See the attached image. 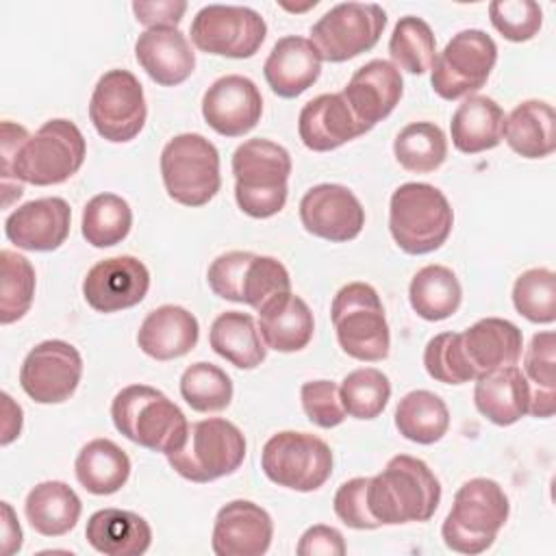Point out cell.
Here are the masks:
<instances>
[{"label": "cell", "instance_id": "83f0119b", "mask_svg": "<svg viewBox=\"0 0 556 556\" xmlns=\"http://www.w3.org/2000/svg\"><path fill=\"white\" fill-rule=\"evenodd\" d=\"M85 536L104 556H141L152 543V528L132 510L102 508L87 519Z\"/></svg>", "mask_w": 556, "mask_h": 556}, {"label": "cell", "instance_id": "ffe728a7", "mask_svg": "<svg viewBox=\"0 0 556 556\" xmlns=\"http://www.w3.org/2000/svg\"><path fill=\"white\" fill-rule=\"evenodd\" d=\"M72 208L63 198L30 200L4 219L7 239L20 250L52 252L61 248L70 235Z\"/></svg>", "mask_w": 556, "mask_h": 556}, {"label": "cell", "instance_id": "ee69618b", "mask_svg": "<svg viewBox=\"0 0 556 556\" xmlns=\"http://www.w3.org/2000/svg\"><path fill=\"white\" fill-rule=\"evenodd\" d=\"M513 304L528 321L552 324L556 319V274L547 267L519 274L513 285Z\"/></svg>", "mask_w": 556, "mask_h": 556}, {"label": "cell", "instance_id": "bcb514c9", "mask_svg": "<svg viewBox=\"0 0 556 556\" xmlns=\"http://www.w3.org/2000/svg\"><path fill=\"white\" fill-rule=\"evenodd\" d=\"M493 28L508 41H530L543 24V11L534 0H495L489 4Z\"/></svg>", "mask_w": 556, "mask_h": 556}, {"label": "cell", "instance_id": "ba28073f", "mask_svg": "<svg viewBox=\"0 0 556 556\" xmlns=\"http://www.w3.org/2000/svg\"><path fill=\"white\" fill-rule=\"evenodd\" d=\"M245 458V437L228 419L208 417L189 424L187 441L167 454L169 467L191 482H213L235 473Z\"/></svg>", "mask_w": 556, "mask_h": 556}, {"label": "cell", "instance_id": "7dc6e473", "mask_svg": "<svg viewBox=\"0 0 556 556\" xmlns=\"http://www.w3.org/2000/svg\"><path fill=\"white\" fill-rule=\"evenodd\" d=\"M302 408L311 424L317 428H334L343 424L345 408L341 402L339 384L332 380H308L300 389Z\"/></svg>", "mask_w": 556, "mask_h": 556}, {"label": "cell", "instance_id": "603a6c76", "mask_svg": "<svg viewBox=\"0 0 556 556\" xmlns=\"http://www.w3.org/2000/svg\"><path fill=\"white\" fill-rule=\"evenodd\" d=\"M371 130L358 122L341 93H321L308 100L298 115V135L313 152H330Z\"/></svg>", "mask_w": 556, "mask_h": 556}, {"label": "cell", "instance_id": "8992f818", "mask_svg": "<svg viewBox=\"0 0 556 556\" xmlns=\"http://www.w3.org/2000/svg\"><path fill=\"white\" fill-rule=\"evenodd\" d=\"M454 226V211L441 189L428 182L400 185L389 202V230L406 254L439 250Z\"/></svg>", "mask_w": 556, "mask_h": 556}, {"label": "cell", "instance_id": "816d5d0a", "mask_svg": "<svg viewBox=\"0 0 556 556\" xmlns=\"http://www.w3.org/2000/svg\"><path fill=\"white\" fill-rule=\"evenodd\" d=\"M137 22L148 28H176L187 11L182 0H156V2H132Z\"/></svg>", "mask_w": 556, "mask_h": 556}, {"label": "cell", "instance_id": "484cf974", "mask_svg": "<svg viewBox=\"0 0 556 556\" xmlns=\"http://www.w3.org/2000/svg\"><path fill=\"white\" fill-rule=\"evenodd\" d=\"M530 382L517 365L480 374L473 387V404L495 426H513L530 408Z\"/></svg>", "mask_w": 556, "mask_h": 556}, {"label": "cell", "instance_id": "836d02e7", "mask_svg": "<svg viewBox=\"0 0 556 556\" xmlns=\"http://www.w3.org/2000/svg\"><path fill=\"white\" fill-rule=\"evenodd\" d=\"M208 343L215 354L239 369H254L267 356V345L250 313L226 311L217 315L208 330Z\"/></svg>", "mask_w": 556, "mask_h": 556}, {"label": "cell", "instance_id": "f907efd6", "mask_svg": "<svg viewBox=\"0 0 556 556\" xmlns=\"http://www.w3.org/2000/svg\"><path fill=\"white\" fill-rule=\"evenodd\" d=\"M295 552L300 556H343L345 541L343 534L332 526H311L298 541Z\"/></svg>", "mask_w": 556, "mask_h": 556}, {"label": "cell", "instance_id": "f6af8a7d", "mask_svg": "<svg viewBox=\"0 0 556 556\" xmlns=\"http://www.w3.org/2000/svg\"><path fill=\"white\" fill-rule=\"evenodd\" d=\"M424 367L430 378L443 384H463L478 378L473 365L465 354L460 332L434 334L426 343Z\"/></svg>", "mask_w": 556, "mask_h": 556}, {"label": "cell", "instance_id": "b9f144b4", "mask_svg": "<svg viewBox=\"0 0 556 556\" xmlns=\"http://www.w3.org/2000/svg\"><path fill=\"white\" fill-rule=\"evenodd\" d=\"M180 395L198 413H219L232 400V380L222 367L200 361L182 371Z\"/></svg>", "mask_w": 556, "mask_h": 556}, {"label": "cell", "instance_id": "e0dca14e", "mask_svg": "<svg viewBox=\"0 0 556 556\" xmlns=\"http://www.w3.org/2000/svg\"><path fill=\"white\" fill-rule=\"evenodd\" d=\"M300 222L313 237L345 243L361 235L365 208L345 185L321 182L302 195Z\"/></svg>", "mask_w": 556, "mask_h": 556}, {"label": "cell", "instance_id": "e575fe53", "mask_svg": "<svg viewBox=\"0 0 556 556\" xmlns=\"http://www.w3.org/2000/svg\"><path fill=\"white\" fill-rule=\"evenodd\" d=\"M76 480L93 495L117 493L130 476L128 454L111 439H91L74 460Z\"/></svg>", "mask_w": 556, "mask_h": 556}, {"label": "cell", "instance_id": "74e56055", "mask_svg": "<svg viewBox=\"0 0 556 556\" xmlns=\"http://www.w3.org/2000/svg\"><path fill=\"white\" fill-rule=\"evenodd\" d=\"M397 163L410 174H430L447 159L445 132L434 122H413L393 141Z\"/></svg>", "mask_w": 556, "mask_h": 556}, {"label": "cell", "instance_id": "7402d4cb", "mask_svg": "<svg viewBox=\"0 0 556 556\" xmlns=\"http://www.w3.org/2000/svg\"><path fill=\"white\" fill-rule=\"evenodd\" d=\"M402 91L404 85L400 70L391 61L374 59L352 74L341 96L356 119L374 128L378 122L391 115L402 98Z\"/></svg>", "mask_w": 556, "mask_h": 556}, {"label": "cell", "instance_id": "9c48e42d", "mask_svg": "<svg viewBox=\"0 0 556 556\" xmlns=\"http://www.w3.org/2000/svg\"><path fill=\"white\" fill-rule=\"evenodd\" d=\"M161 178L174 202L204 206L222 187L219 152L204 135H176L161 152Z\"/></svg>", "mask_w": 556, "mask_h": 556}, {"label": "cell", "instance_id": "d590c367", "mask_svg": "<svg viewBox=\"0 0 556 556\" xmlns=\"http://www.w3.org/2000/svg\"><path fill=\"white\" fill-rule=\"evenodd\" d=\"M408 302L421 319L441 321L458 311L463 287L450 267L426 265L408 285Z\"/></svg>", "mask_w": 556, "mask_h": 556}, {"label": "cell", "instance_id": "5b68a950", "mask_svg": "<svg viewBox=\"0 0 556 556\" xmlns=\"http://www.w3.org/2000/svg\"><path fill=\"white\" fill-rule=\"evenodd\" d=\"M510 502L491 478H471L454 493V504L443 519V543L458 554H482L508 521Z\"/></svg>", "mask_w": 556, "mask_h": 556}, {"label": "cell", "instance_id": "ab89813d", "mask_svg": "<svg viewBox=\"0 0 556 556\" xmlns=\"http://www.w3.org/2000/svg\"><path fill=\"white\" fill-rule=\"evenodd\" d=\"M389 54L397 70L426 74L437 56V39L430 24L417 15H404L393 26Z\"/></svg>", "mask_w": 556, "mask_h": 556}, {"label": "cell", "instance_id": "4dcf8cb0", "mask_svg": "<svg viewBox=\"0 0 556 556\" xmlns=\"http://www.w3.org/2000/svg\"><path fill=\"white\" fill-rule=\"evenodd\" d=\"M502 139L523 159H545L556 150V113L545 100H523L504 119Z\"/></svg>", "mask_w": 556, "mask_h": 556}, {"label": "cell", "instance_id": "60d3db41", "mask_svg": "<svg viewBox=\"0 0 556 556\" xmlns=\"http://www.w3.org/2000/svg\"><path fill=\"white\" fill-rule=\"evenodd\" d=\"M0 324L9 326L22 319L35 298V269L30 261L13 250L0 252Z\"/></svg>", "mask_w": 556, "mask_h": 556}, {"label": "cell", "instance_id": "cb8c5ba5", "mask_svg": "<svg viewBox=\"0 0 556 556\" xmlns=\"http://www.w3.org/2000/svg\"><path fill=\"white\" fill-rule=\"evenodd\" d=\"M269 89L280 98H298L321 74V56L311 39L300 35L280 37L263 65Z\"/></svg>", "mask_w": 556, "mask_h": 556}, {"label": "cell", "instance_id": "d4e9b609", "mask_svg": "<svg viewBox=\"0 0 556 556\" xmlns=\"http://www.w3.org/2000/svg\"><path fill=\"white\" fill-rule=\"evenodd\" d=\"M137 63L163 87L185 83L195 70V52L178 28H148L135 41Z\"/></svg>", "mask_w": 556, "mask_h": 556}, {"label": "cell", "instance_id": "52a82bcc", "mask_svg": "<svg viewBox=\"0 0 556 556\" xmlns=\"http://www.w3.org/2000/svg\"><path fill=\"white\" fill-rule=\"evenodd\" d=\"M330 319L341 350L363 363L389 356L391 334L378 291L367 282H348L332 298Z\"/></svg>", "mask_w": 556, "mask_h": 556}, {"label": "cell", "instance_id": "5bb4252c", "mask_svg": "<svg viewBox=\"0 0 556 556\" xmlns=\"http://www.w3.org/2000/svg\"><path fill=\"white\" fill-rule=\"evenodd\" d=\"M191 41L206 54L250 59L265 41L267 24L258 11L239 4H206L191 20Z\"/></svg>", "mask_w": 556, "mask_h": 556}, {"label": "cell", "instance_id": "4316f807", "mask_svg": "<svg viewBox=\"0 0 556 556\" xmlns=\"http://www.w3.org/2000/svg\"><path fill=\"white\" fill-rule=\"evenodd\" d=\"M200 337L193 313L176 304H163L146 315L139 326L137 343L154 361H174L189 354Z\"/></svg>", "mask_w": 556, "mask_h": 556}, {"label": "cell", "instance_id": "1f68e13d", "mask_svg": "<svg viewBox=\"0 0 556 556\" xmlns=\"http://www.w3.org/2000/svg\"><path fill=\"white\" fill-rule=\"evenodd\" d=\"M504 119L506 115L493 98L478 93L467 96L450 122L454 148L463 154H478L497 148L502 141Z\"/></svg>", "mask_w": 556, "mask_h": 556}, {"label": "cell", "instance_id": "681fc988", "mask_svg": "<svg viewBox=\"0 0 556 556\" xmlns=\"http://www.w3.org/2000/svg\"><path fill=\"white\" fill-rule=\"evenodd\" d=\"M556 337L552 330L536 332L523 354V376L536 389L556 391Z\"/></svg>", "mask_w": 556, "mask_h": 556}, {"label": "cell", "instance_id": "7a4b0ae2", "mask_svg": "<svg viewBox=\"0 0 556 556\" xmlns=\"http://www.w3.org/2000/svg\"><path fill=\"white\" fill-rule=\"evenodd\" d=\"M441 502V484L432 469L415 456H393L369 478L367 506L382 526L428 521Z\"/></svg>", "mask_w": 556, "mask_h": 556}, {"label": "cell", "instance_id": "f1b7e54d", "mask_svg": "<svg viewBox=\"0 0 556 556\" xmlns=\"http://www.w3.org/2000/svg\"><path fill=\"white\" fill-rule=\"evenodd\" d=\"M463 337V348L473 365L476 374H486L497 367L517 365L521 358L523 334L521 330L502 317H484L469 326Z\"/></svg>", "mask_w": 556, "mask_h": 556}, {"label": "cell", "instance_id": "f546056e", "mask_svg": "<svg viewBox=\"0 0 556 556\" xmlns=\"http://www.w3.org/2000/svg\"><path fill=\"white\" fill-rule=\"evenodd\" d=\"M258 332L265 345L276 352H300L313 339V311L300 295H293L291 291L265 304L258 311Z\"/></svg>", "mask_w": 556, "mask_h": 556}, {"label": "cell", "instance_id": "44dd1931", "mask_svg": "<svg viewBox=\"0 0 556 556\" xmlns=\"http://www.w3.org/2000/svg\"><path fill=\"white\" fill-rule=\"evenodd\" d=\"M274 521L265 508L250 500L224 504L213 523L211 547L217 556H261L269 549Z\"/></svg>", "mask_w": 556, "mask_h": 556}, {"label": "cell", "instance_id": "6da1fadb", "mask_svg": "<svg viewBox=\"0 0 556 556\" xmlns=\"http://www.w3.org/2000/svg\"><path fill=\"white\" fill-rule=\"evenodd\" d=\"M87 146L80 128L63 117L48 119L35 135L9 119L2 122V191L30 182L61 185L85 163Z\"/></svg>", "mask_w": 556, "mask_h": 556}, {"label": "cell", "instance_id": "8fae6325", "mask_svg": "<svg viewBox=\"0 0 556 556\" xmlns=\"http://www.w3.org/2000/svg\"><path fill=\"white\" fill-rule=\"evenodd\" d=\"M261 467L274 484L308 493L324 486L330 478L332 452L315 434L282 430L271 434L263 445Z\"/></svg>", "mask_w": 556, "mask_h": 556}, {"label": "cell", "instance_id": "db71d44e", "mask_svg": "<svg viewBox=\"0 0 556 556\" xmlns=\"http://www.w3.org/2000/svg\"><path fill=\"white\" fill-rule=\"evenodd\" d=\"M4 402V424H2V445H9L13 439L20 437L22 430V408L11 400L9 393H2Z\"/></svg>", "mask_w": 556, "mask_h": 556}, {"label": "cell", "instance_id": "7bdbcfd3", "mask_svg": "<svg viewBox=\"0 0 556 556\" xmlns=\"http://www.w3.org/2000/svg\"><path fill=\"white\" fill-rule=\"evenodd\" d=\"M339 393L350 417L376 419L389 404L391 382L376 367H358L343 378Z\"/></svg>", "mask_w": 556, "mask_h": 556}, {"label": "cell", "instance_id": "d6a6232c", "mask_svg": "<svg viewBox=\"0 0 556 556\" xmlns=\"http://www.w3.org/2000/svg\"><path fill=\"white\" fill-rule=\"evenodd\" d=\"M24 513L35 532L43 536H63L80 519L83 504L70 484L46 480L28 491Z\"/></svg>", "mask_w": 556, "mask_h": 556}, {"label": "cell", "instance_id": "30bf717a", "mask_svg": "<svg viewBox=\"0 0 556 556\" xmlns=\"http://www.w3.org/2000/svg\"><path fill=\"white\" fill-rule=\"evenodd\" d=\"M206 280L215 295L248 304L256 313L274 298L291 291L289 271L278 258L243 250L219 254L208 265Z\"/></svg>", "mask_w": 556, "mask_h": 556}, {"label": "cell", "instance_id": "4fadbf2b", "mask_svg": "<svg viewBox=\"0 0 556 556\" xmlns=\"http://www.w3.org/2000/svg\"><path fill=\"white\" fill-rule=\"evenodd\" d=\"M387 26V13L376 2H341L311 28V41L321 61L343 63L371 50Z\"/></svg>", "mask_w": 556, "mask_h": 556}, {"label": "cell", "instance_id": "9a60e30c", "mask_svg": "<svg viewBox=\"0 0 556 556\" xmlns=\"http://www.w3.org/2000/svg\"><path fill=\"white\" fill-rule=\"evenodd\" d=\"M148 117L139 78L128 70L104 72L89 100V119L98 135L111 143L135 139Z\"/></svg>", "mask_w": 556, "mask_h": 556}, {"label": "cell", "instance_id": "7c38bea8", "mask_svg": "<svg viewBox=\"0 0 556 556\" xmlns=\"http://www.w3.org/2000/svg\"><path fill=\"white\" fill-rule=\"evenodd\" d=\"M497 61V46L480 28L456 33L434 56L430 67V85L443 100L473 96L491 76Z\"/></svg>", "mask_w": 556, "mask_h": 556}, {"label": "cell", "instance_id": "ac0fdd59", "mask_svg": "<svg viewBox=\"0 0 556 556\" xmlns=\"http://www.w3.org/2000/svg\"><path fill=\"white\" fill-rule=\"evenodd\" d=\"M148 289V267L128 254L98 261L83 280V295L98 313H117L137 306Z\"/></svg>", "mask_w": 556, "mask_h": 556}, {"label": "cell", "instance_id": "3957f363", "mask_svg": "<svg viewBox=\"0 0 556 556\" xmlns=\"http://www.w3.org/2000/svg\"><path fill=\"white\" fill-rule=\"evenodd\" d=\"M111 417L128 441L161 454L180 450L187 441L189 421L185 413L150 384H128L111 402Z\"/></svg>", "mask_w": 556, "mask_h": 556}, {"label": "cell", "instance_id": "277c9868", "mask_svg": "<svg viewBox=\"0 0 556 556\" xmlns=\"http://www.w3.org/2000/svg\"><path fill=\"white\" fill-rule=\"evenodd\" d=\"M235 200L239 208L254 217L267 219L285 208L291 156L287 148L269 139H248L232 154Z\"/></svg>", "mask_w": 556, "mask_h": 556}, {"label": "cell", "instance_id": "d6986e66", "mask_svg": "<svg viewBox=\"0 0 556 556\" xmlns=\"http://www.w3.org/2000/svg\"><path fill=\"white\" fill-rule=\"evenodd\" d=\"M261 91L241 74L217 78L202 96L204 122L224 137H243L261 122Z\"/></svg>", "mask_w": 556, "mask_h": 556}, {"label": "cell", "instance_id": "2e32d148", "mask_svg": "<svg viewBox=\"0 0 556 556\" xmlns=\"http://www.w3.org/2000/svg\"><path fill=\"white\" fill-rule=\"evenodd\" d=\"M83 376L80 352L61 339L37 343L20 367V387L37 404H61L74 395Z\"/></svg>", "mask_w": 556, "mask_h": 556}, {"label": "cell", "instance_id": "8d00e7d4", "mask_svg": "<svg viewBox=\"0 0 556 556\" xmlns=\"http://www.w3.org/2000/svg\"><path fill=\"white\" fill-rule=\"evenodd\" d=\"M397 432L419 445H432L450 428V410L445 402L426 389L406 393L395 408Z\"/></svg>", "mask_w": 556, "mask_h": 556}, {"label": "cell", "instance_id": "f5cc1de1", "mask_svg": "<svg viewBox=\"0 0 556 556\" xmlns=\"http://www.w3.org/2000/svg\"><path fill=\"white\" fill-rule=\"evenodd\" d=\"M2 541H4L7 556L20 552V547H22V528H20L17 517L9 502H2Z\"/></svg>", "mask_w": 556, "mask_h": 556}, {"label": "cell", "instance_id": "c3c4849f", "mask_svg": "<svg viewBox=\"0 0 556 556\" xmlns=\"http://www.w3.org/2000/svg\"><path fill=\"white\" fill-rule=\"evenodd\" d=\"M367 484L369 478H350L345 480L332 500V508L337 517L354 530H376L382 523L369 513L367 506Z\"/></svg>", "mask_w": 556, "mask_h": 556}, {"label": "cell", "instance_id": "11a10c76", "mask_svg": "<svg viewBox=\"0 0 556 556\" xmlns=\"http://www.w3.org/2000/svg\"><path fill=\"white\" fill-rule=\"evenodd\" d=\"M556 408V391H545V389H534L530 393V408L528 413L534 417H552Z\"/></svg>", "mask_w": 556, "mask_h": 556}, {"label": "cell", "instance_id": "f35d334b", "mask_svg": "<svg viewBox=\"0 0 556 556\" xmlns=\"http://www.w3.org/2000/svg\"><path fill=\"white\" fill-rule=\"evenodd\" d=\"M132 226V211L117 193H98L83 208L80 230L89 245L111 248L122 243Z\"/></svg>", "mask_w": 556, "mask_h": 556}]
</instances>
